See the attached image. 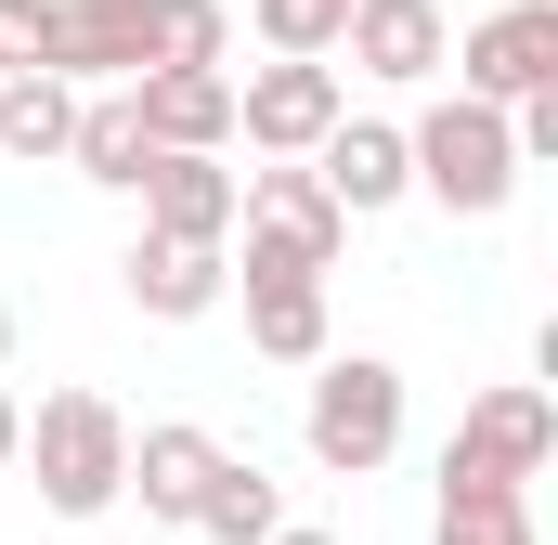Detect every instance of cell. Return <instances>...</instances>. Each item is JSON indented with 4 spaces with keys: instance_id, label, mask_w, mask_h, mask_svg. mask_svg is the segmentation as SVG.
<instances>
[{
    "instance_id": "30bf717a",
    "label": "cell",
    "mask_w": 558,
    "mask_h": 545,
    "mask_svg": "<svg viewBox=\"0 0 558 545\" xmlns=\"http://www.w3.org/2000/svg\"><path fill=\"white\" fill-rule=\"evenodd\" d=\"M131 118L156 156H221L234 143V65H169V78H131Z\"/></svg>"
},
{
    "instance_id": "8992f818",
    "label": "cell",
    "mask_w": 558,
    "mask_h": 545,
    "mask_svg": "<svg viewBox=\"0 0 558 545\" xmlns=\"http://www.w3.org/2000/svg\"><path fill=\"white\" fill-rule=\"evenodd\" d=\"M454 92L494 105V118L546 105V92H558V0H507V13H481V26L454 39Z\"/></svg>"
},
{
    "instance_id": "4fadbf2b",
    "label": "cell",
    "mask_w": 558,
    "mask_h": 545,
    "mask_svg": "<svg viewBox=\"0 0 558 545\" xmlns=\"http://www.w3.org/2000/svg\"><path fill=\"white\" fill-rule=\"evenodd\" d=\"M118 272H131V312H156V325H195V312H221V286H234L221 247H169V234H143Z\"/></svg>"
},
{
    "instance_id": "5bb4252c",
    "label": "cell",
    "mask_w": 558,
    "mask_h": 545,
    "mask_svg": "<svg viewBox=\"0 0 558 545\" xmlns=\"http://www.w3.org/2000/svg\"><path fill=\"white\" fill-rule=\"evenodd\" d=\"M65 169H78V182H105V195H143L156 143H143L131 92H78V131H65Z\"/></svg>"
},
{
    "instance_id": "52a82bcc",
    "label": "cell",
    "mask_w": 558,
    "mask_h": 545,
    "mask_svg": "<svg viewBox=\"0 0 558 545\" xmlns=\"http://www.w3.org/2000/svg\"><path fill=\"white\" fill-rule=\"evenodd\" d=\"M338 118H351L338 65H247V78H234V131L260 143V156H286V169L338 131Z\"/></svg>"
},
{
    "instance_id": "7a4b0ae2",
    "label": "cell",
    "mask_w": 558,
    "mask_h": 545,
    "mask_svg": "<svg viewBox=\"0 0 558 545\" xmlns=\"http://www.w3.org/2000/svg\"><path fill=\"white\" fill-rule=\"evenodd\" d=\"M338 247H351V221L325 208L312 169H260V182L234 195V234H221V261L247 272V286H325Z\"/></svg>"
},
{
    "instance_id": "9a60e30c",
    "label": "cell",
    "mask_w": 558,
    "mask_h": 545,
    "mask_svg": "<svg viewBox=\"0 0 558 545\" xmlns=\"http://www.w3.org/2000/svg\"><path fill=\"white\" fill-rule=\"evenodd\" d=\"M247 351L260 364H325V286H247Z\"/></svg>"
},
{
    "instance_id": "e0dca14e",
    "label": "cell",
    "mask_w": 558,
    "mask_h": 545,
    "mask_svg": "<svg viewBox=\"0 0 558 545\" xmlns=\"http://www.w3.org/2000/svg\"><path fill=\"white\" fill-rule=\"evenodd\" d=\"M78 131V92L65 78H0V156H26V169H52Z\"/></svg>"
},
{
    "instance_id": "5b68a950",
    "label": "cell",
    "mask_w": 558,
    "mask_h": 545,
    "mask_svg": "<svg viewBox=\"0 0 558 545\" xmlns=\"http://www.w3.org/2000/svg\"><path fill=\"white\" fill-rule=\"evenodd\" d=\"M403 169H416L428 208H454V221H494L507 195H520V131L494 118V105H428L416 131H403Z\"/></svg>"
},
{
    "instance_id": "7402d4cb",
    "label": "cell",
    "mask_w": 558,
    "mask_h": 545,
    "mask_svg": "<svg viewBox=\"0 0 558 545\" xmlns=\"http://www.w3.org/2000/svg\"><path fill=\"white\" fill-rule=\"evenodd\" d=\"M274 545H338V533H312V520H286V533H274Z\"/></svg>"
},
{
    "instance_id": "ba28073f",
    "label": "cell",
    "mask_w": 558,
    "mask_h": 545,
    "mask_svg": "<svg viewBox=\"0 0 558 545\" xmlns=\"http://www.w3.org/2000/svg\"><path fill=\"white\" fill-rule=\"evenodd\" d=\"M312 182H325L338 221H377V208L416 195V169H403V131H390V118H338V131L312 143Z\"/></svg>"
},
{
    "instance_id": "ffe728a7",
    "label": "cell",
    "mask_w": 558,
    "mask_h": 545,
    "mask_svg": "<svg viewBox=\"0 0 558 545\" xmlns=\"http://www.w3.org/2000/svg\"><path fill=\"white\" fill-rule=\"evenodd\" d=\"M441 545H546L533 507H481V520H441Z\"/></svg>"
},
{
    "instance_id": "277c9868",
    "label": "cell",
    "mask_w": 558,
    "mask_h": 545,
    "mask_svg": "<svg viewBox=\"0 0 558 545\" xmlns=\"http://www.w3.org/2000/svg\"><path fill=\"white\" fill-rule=\"evenodd\" d=\"M299 441H312V468L377 481V468L403 455V364H377V351H325V364H312V403H299Z\"/></svg>"
},
{
    "instance_id": "3957f363",
    "label": "cell",
    "mask_w": 558,
    "mask_h": 545,
    "mask_svg": "<svg viewBox=\"0 0 558 545\" xmlns=\"http://www.w3.org/2000/svg\"><path fill=\"white\" fill-rule=\"evenodd\" d=\"M13 455H39L52 520H105V507L131 494V415L105 403V390H52V403L26 415V441H13Z\"/></svg>"
},
{
    "instance_id": "8fae6325",
    "label": "cell",
    "mask_w": 558,
    "mask_h": 545,
    "mask_svg": "<svg viewBox=\"0 0 558 545\" xmlns=\"http://www.w3.org/2000/svg\"><path fill=\"white\" fill-rule=\"evenodd\" d=\"M234 195H247V182H234L221 156H156V169H143V234L221 247V234H234Z\"/></svg>"
},
{
    "instance_id": "9c48e42d",
    "label": "cell",
    "mask_w": 558,
    "mask_h": 545,
    "mask_svg": "<svg viewBox=\"0 0 558 545\" xmlns=\"http://www.w3.org/2000/svg\"><path fill=\"white\" fill-rule=\"evenodd\" d=\"M338 52L364 65V78H390V92H416L454 65V26H441V0H351V26H338Z\"/></svg>"
},
{
    "instance_id": "2e32d148",
    "label": "cell",
    "mask_w": 558,
    "mask_h": 545,
    "mask_svg": "<svg viewBox=\"0 0 558 545\" xmlns=\"http://www.w3.org/2000/svg\"><path fill=\"white\" fill-rule=\"evenodd\" d=\"M195 533H208V545H274L286 533V494L247 468V455H221V481L195 494Z\"/></svg>"
},
{
    "instance_id": "ac0fdd59",
    "label": "cell",
    "mask_w": 558,
    "mask_h": 545,
    "mask_svg": "<svg viewBox=\"0 0 558 545\" xmlns=\"http://www.w3.org/2000/svg\"><path fill=\"white\" fill-rule=\"evenodd\" d=\"M247 26L274 39V65H325L338 26H351V0H247Z\"/></svg>"
},
{
    "instance_id": "7c38bea8",
    "label": "cell",
    "mask_w": 558,
    "mask_h": 545,
    "mask_svg": "<svg viewBox=\"0 0 558 545\" xmlns=\"http://www.w3.org/2000/svg\"><path fill=\"white\" fill-rule=\"evenodd\" d=\"M208 481H221V441H208V428H182V415H169V428H131L143 520H182V533H195V494H208Z\"/></svg>"
},
{
    "instance_id": "6da1fadb",
    "label": "cell",
    "mask_w": 558,
    "mask_h": 545,
    "mask_svg": "<svg viewBox=\"0 0 558 545\" xmlns=\"http://www.w3.org/2000/svg\"><path fill=\"white\" fill-rule=\"evenodd\" d=\"M558 455V403L546 390H481V403L454 415V441H441V520H481V507H533V481H546Z\"/></svg>"
},
{
    "instance_id": "d6986e66",
    "label": "cell",
    "mask_w": 558,
    "mask_h": 545,
    "mask_svg": "<svg viewBox=\"0 0 558 545\" xmlns=\"http://www.w3.org/2000/svg\"><path fill=\"white\" fill-rule=\"evenodd\" d=\"M39 26L52 0H0V78H39Z\"/></svg>"
},
{
    "instance_id": "603a6c76",
    "label": "cell",
    "mask_w": 558,
    "mask_h": 545,
    "mask_svg": "<svg viewBox=\"0 0 558 545\" xmlns=\"http://www.w3.org/2000/svg\"><path fill=\"white\" fill-rule=\"evenodd\" d=\"M0 364H13V299H0Z\"/></svg>"
},
{
    "instance_id": "44dd1931",
    "label": "cell",
    "mask_w": 558,
    "mask_h": 545,
    "mask_svg": "<svg viewBox=\"0 0 558 545\" xmlns=\"http://www.w3.org/2000/svg\"><path fill=\"white\" fill-rule=\"evenodd\" d=\"M13 441H26V403H13V390H0V468H13Z\"/></svg>"
}]
</instances>
